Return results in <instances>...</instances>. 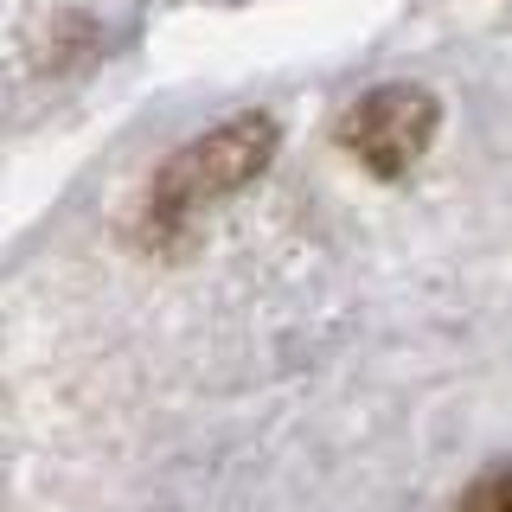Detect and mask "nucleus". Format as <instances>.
I'll list each match as a JSON object with an SVG mask.
<instances>
[{"label":"nucleus","mask_w":512,"mask_h":512,"mask_svg":"<svg viewBox=\"0 0 512 512\" xmlns=\"http://www.w3.org/2000/svg\"><path fill=\"white\" fill-rule=\"evenodd\" d=\"M276 148H282V128H276V116H263V109H244V116L192 135L186 148H173L160 160V173L148 180V205H141L148 237L154 244H186L192 218H199L205 205L244 192L250 180H263Z\"/></svg>","instance_id":"nucleus-1"},{"label":"nucleus","mask_w":512,"mask_h":512,"mask_svg":"<svg viewBox=\"0 0 512 512\" xmlns=\"http://www.w3.org/2000/svg\"><path fill=\"white\" fill-rule=\"evenodd\" d=\"M436 128H442L436 90H423V84H378V90L352 96V103L340 109L333 135H340V148L359 160L365 173H378V180H404L416 160L429 154Z\"/></svg>","instance_id":"nucleus-2"},{"label":"nucleus","mask_w":512,"mask_h":512,"mask_svg":"<svg viewBox=\"0 0 512 512\" xmlns=\"http://www.w3.org/2000/svg\"><path fill=\"white\" fill-rule=\"evenodd\" d=\"M455 512H512V461H500V468L474 474L468 487H461Z\"/></svg>","instance_id":"nucleus-3"}]
</instances>
